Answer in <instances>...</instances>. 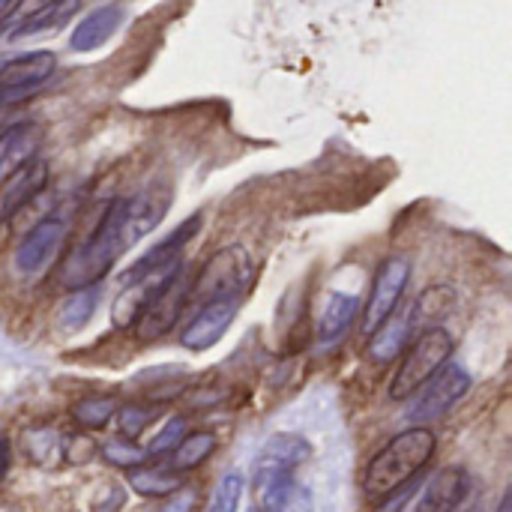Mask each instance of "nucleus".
Instances as JSON below:
<instances>
[{"label": "nucleus", "mask_w": 512, "mask_h": 512, "mask_svg": "<svg viewBox=\"0 0 512 512\" xmlns=\"http://www.w3.org/2000/svg\"><path fill=\"white\" fill-rule=\"evenodd\" d=\"M168 201L150 192L114 198L87 240L72 246L57 267V285L66 291L96 285L141 237H147L165 216Z\"/></svg>", "instance_id": "1"}, {"label": "nucleus", "mask_w": 512, "mask_h": 512, "mask_svg": "<svg viewBox=\"0 0 512 512\" xmlns=\"http://www.w3.org/2000/svg\"><path fill=\"white\" fill-rule=\"evenodd\" d=\"M435 450H438V438L426 426H414V429L396 435L366 468L363 489H366L369 501H381L390 492H396L399 486L411 483L432 462Z\"/></svg>", "instance_id": "2"}, {"label": "nucleus", "mask_w": 512, "mask_h": 512, "mask_svg": "<svg viewBox=\"0 0 512 512\" xmlns=\"http://www.w3.org/2000/svg\"><path fill=\"white\" fill-rule=\"evenodd\" d=\"M192 279H195V270L189 264H183V261L168 276H162V282L153 288L147 306L141 309L138 321L132 324L135 327V336L141 342L162 339L180 321L186 303L192 300Z\"/></svg>", "instance_id": "3"}, {"label": "nucleus", "mask_w": 512, "mask_h": 512, "mask_svg": "<svg viewBox=\"0 0 512 512\" xmlns=\"http://www.w3.org/2000/svg\"><path fill=\"white\" fill-rule=\"evenodd\" d=\"M453 336L444 327H426L417 342L408 348L393 384H390V399L405 402L414 390H420L444 363H450L453 357Z\"/></svg>", "instance_id": "4"}, {"label": "nucleus", "mask_w": 512, "mask_h": 512, "mask_svg": "<svg viewBox=\"0 0 512 512\" xmlns=\"http://www.w3.org/2000/svg\"><path fill=\"white\" fill-rule=\"evenodd\" d=\"M252 282V255L243 246H228L216 252L192 279V297L210 300H240Z\"/></svg>", "instance_id": "5"}, {"label": "nucleus", "mask_w": 512, "mask_h": 512, "mask_svg": "<svg viewBox=\"0 0 512 512\" xmlns=\"http://www.w3.org/2000/svg\"><path fill=\"white\" fill-rule=\"evenodd\" d=\"M468 390H471V375L462 366H456V363H444L420 390H414L408 396L411 399L408 420L414 426L441 420L459 399H465Z\"/></svg>", "instance_id": "6"}, {"label": "nucleus", "mask_w": 512, "mask_h": 512, "mask_svg": "<svg viewBox=\"0 0 512 512\" xmlns=\"http://www.w3.org/2000/svg\"><path fill=\"white\" fill-rule=\"evenodd\" d=\"M69 237V222L63 216H48L39 225H33L24 240L15 249V270L24 279H36L39 273H45L54 258L63 252Z\"/></svg>", "instance_id": "7"}, {"label": "nucleus", "mask_w": 512, "mask_h": 512, "mask_svg": "<svg viewBox=\"0 0 512 512\" xmlns=\"http://www.w3.org/2000/svg\"><path fill=\"white\" fill-rule=\"evenodd\" d=\"M57 69V57L51 51H27L21 57H12L0 66V105L12 108L24 99H30L36 90L48 84V78Z\"/></svg>", "instance_id": "8"}, {"label": "nucleus", "mask_w": 512, "mask_h": 512, "mask_svg": "<svg viewBox=\"0 0 512 512\" xmlns=\"http://www.w3.org/2000/svg\"><path fill=\"white\" fill-rule=\"evenodd\" d=\"M411 282V261L408 258H387L372 282L369 300L363 306V333L369 336L405 297V288Z\"/></svg>", "instance_id": "9"}, {"label": "nucleus", "mask_w": 512, "mask_h": 512, "mask_svg": "<svg viewBox=\"0 0 512 512\" xmlns=\"http://www.w3.org/2000/svg\"><path fill=\"white\" fill-rule=\"evenodd\" d=\"M201 222H204L201 213L189 216L177 231H171L165 240H159L153 249H147V252L120 276V282H123V285H135V282H144V279H150V276H159V273H168L171 267H177V264H180V252H183L186 243L198 234Z\"/></svg>", "instance_id": "10"}, {"label": "nucleus", "mask_w": 512, "mask_h": 512, "mask_svg": "<svg viewBox=\"0 0 512 512\" xmlns=\"http://www.w3.org/2000/svg\"><path fill=\"white\" fill-rule=\"evenodd\" d=\"M255 498L261 512H315L312 492L294 480V471L255 468Z\"/></svg>", "instance_id": "11"}, {"label": "nucleus", "mask_w": 512, "mask_h": 512, "mask_svg": "<svg viewBox=\"0 0 512 512\" xmlns=\"http://www.w3.org/2000/svg\"><path fill=\"white\" fill-rule=\"evenodd\" d=\"M417 333L414 324V300L411 303H399L372 333H369V360L375 363H393L396 357L405 354V348L411 345V336Z\"/></svg>", "instance_id": "12"}, {"label": "nucleus", "mask_w": 512, "mask_h": 512, "mask_svg": "<svg viewBox=\"0 0 512 512\" xmlns=\"http://www.w3.org/2000/svg\"><path fill=\"white\" fill-rule=\"evenodd\" d=\"M237 306H240V300H210V303H204L201 312L180 333V345L186 351H207V348H213L225 336V330L234 324Z\"/></svg>", "instance_id": "13"}, {"label": "nucleus", "mask_w": 512, "mask_h": 512, "mask_svg": "<svg viewBox=\"0 0 512 512\" xmlns=\"http://www.w3.org/2000/svg\"><path fill=\"white\" fill-rule=\"evenodd\" d=\"M48 171H51L48 162L36 156L0 183V222H6L9 216H15L21 207H27L30 201L42 195L51 177Z\"/></svg>", "instance_id": "14"}, {"label": "nucleus", "mask_w": 512, "mask_h": 512, "mask_svg": "<svg viewBox=\"0 0 512 512\" xmlns=\"http://www.w3.org/2000/svg\"><path fill=\"white\" fill-rule=\"evenodd\" d=\"M42 126L39 123H12L0 132V183L15 174L21 165L36 159L42 147Z\"/></svg>", "instance_id": "15"}, {"label": "nucleus", "mask_w": 512, "mask_h": 512, "mask_svg": "<svg viewBox=\"0 0 512 512\" xmlns=\"http://www.w3.org/2000/svg\"><path fill=\"white\" fill-rule=\"evenodd\" d=\"M468 474L462 468H444L438 471L429 486L423 489L420 501H417V512H453L459 510V504L468 498Z\"/></svg>", "instance_id": "16"}, {"label": "nucleus", "mask_w": 512, "mask_h": 512, "mask_svg": "<svg viewBox=\"0 0 512 512\" xmlns=\"http://www.w3.org/2000/svg\"><path fill=\"white\" fill-rule=\"evenodd\" d=\"M123 24V6H117V3H108V6H99V9H93V12H87L81 21H78V27L72 30V39H69V48L72 51H96L99 45H105L114 33H117V27Z\"/></svg>", "instance_id": "17"}, {"label": "nucleus", "mask_w": 512, "mask_h": 512, "mask_svg": "<svg viewBox=\"0 0 512 512\" xmlns=\"http://www.w3.org/2000/svg\"><path fill=\"white\" fill-rule=\"evenodd\" d=\"M357 318H360V297L333 291L324 312H321V318H318V345L321 348L339 345V339L348 336V330L354 327Z\"/></svg>", "instance_id": "18"}, {"label": "nucleus", "mask_w": 512, "mask_h": 512, "mask_svg": "<svg viewBox=\"0 0 512 512\" xmlns=\"http://www.w3.org/2000/svg\"><path fill=\"white\" fill-rule=\"evenodd\" d=\"M309 456H312V447H309L306 438H300V435H273V438L261 447L255 468L294 471V468H300Z\"/></svg>", "instance_id": "19"}, {"label": "nucleus", "mask_w": 512, "mask_h": 512, "mask_svg": "<svg viewBox=\"0 0 512 512\" xmlns=\"http://www.w3.org/2000/svg\"><path fill=\"white\" fill-rule=\"evenodd\" d=\"M216 447H219V441H216L213 432H189V435H183L180 444L168 453V456H171L168 468L177 471V474L195 471V468H201V465L216 453Z\"/></svg>", "instance_id": "20"}, {"label": "nucleus", "mask_w": 512, "mask_h": 512, "mask_svg": "<svg viewBox=\"0 0 512 512\" xmlns=\"http://www.w3.org/2000/svg\"><path fill=\"white\" fill-rule=\"evenodd\" d=\"M78 9H81V0H54V3L42 6L39 12H33L30 18H24L21 24H15V27L9 30V36L18 39V36H33V33L54 30V27L66 24Z\"/></svg>", "instance_id": "21"}, {"label": "nucleus", "mask_w": 512, "mask_h": 512, "mask_svg": "<svg viewBox=\"0 0 512 512\" xmlns=\"http://www.w3.org/2000/svg\"><path fill=\"white\" fill-rule=\"evenodd\" d=\"M129 486H132V492H138L144 498H168L171 492H177L183 486V480L171 468H132Z\"/></svg>", "instance_id": "22"}, {"label": "nucleus", "mask_w": 512, "mask_h": 512, "mask_svg": "<svg viewBox=\"0 0 512 512\" xmlns=\"http://www.w3.org/2000/svg\"><path fill=\"white\" fill-rule=\"evenodd\" d=\"M24 450H27V459L42 465V468H54L60 459H63V435L54 432V429H30L24 432Z\"/></svg>", "instance_id": "23"}, {"label": "nucleus", "mask_w": 512, "mask_h": 512, "mask_svg": "<svg viewBox=\"0 0 512 512\" xmlns=\"http://www.w3.org/2000/svg\"><path fill=\"white\" fill-rule=\"evenodd\" d=\"M117 408H120V405H117L114 396H87V399H81V402L72 405V420H75L81 429L96 432V429H105V426L114 420Z\"/></svg>", "instance_id": "24"}, {"label": "nucleus", "mask_w": 512, "mask_h": 512, "mask_svg": "<svg viewBox=\"0 0 512 512\" xmlns=\"http://www.w3.org/2000/svg\"><path fill=\"white\" fill-rule=\"evenodd\" d=\"M96 303H99V291H96V285L72 291V294L66 297V303L60 306V327H63V330H69V333H72V330H81V327L93 318Z\"/></svg>", "instance_id": "25"}, {"label": "nucleus", "mask_w": 512, "mask_h": 512, "mask_svg": "<svg viewBox=\"0 0 512 512\" xmlns=\"http://www.w3.org/2000/svg\"><path fill=\"white\" fill-rule=\"evenodd\" d=\"M453 303H456V294H453V288H447V285H435V288L423 291V294L414 300V324H417V327H426L429 321L447 315V312L453 309Z\"/></svg>", "instance_id": "26"}, {"label": "nucleus", "mask_w": 512, "mask_h": 512, "mask_svg": "<svg viewBox=\"0 0 512 512\" xmlns=\"http://www.w3.org/2000/svg\"><path fill=\"white\" fill-rule=\"evenodd\" d=\"M102 459L111 462L114 468L132 471V468H141V465L147 462V453H144L141 447H135L129 438H114V441H108V444L102 447Z\"/></svg>", "instance_id": "27"}, {"label": "nucleus", "mask_w": 512, "mask_h": 512, "mask_svg": "<svg viewBox=\"0 0 512 512\" xmlns=\"http://www.w3.org/2000/svg\"><path fill=\"white\" fill-rule=\"evenodd\" d=\"M117 426H120V435L135 441L153 420H156V408L150 405H126V408H117Z\"/></svg>", "instance_id": "28"}, {"label": "nucleus", "mask_w": 512, "mask_h": 512, "mask_svg": "<svg viewBox=\"0 0 512 512\" xmlns=\"http://www.w3.org/2000/svg\"><path fill=\"white\" fill-rule=\"evenodd\" d=\"M240 498H243V477L240 474H228V477H222V483H219V489H216L207 512H237Z\"/></svg>", "instance_id": "29"}, {"label": "nucleus", "mask_w": 512, "mask_h": 512, "mask_svg": "<svg viewBox=\"0 0 512 512\" xmlns=\"http://www.w3.org/2000/svg\"><path fill=\"white\" fill-rule=\"evenodd\" d=\"M183 435H186V420H183V417H171V420L162 426V432L150 441L147 456H165V453H171V450L180 444Z\"/></svg>", "instance_id": "30"}, {"label": "nucleus", "mask_w": 512, "mask_h": 512, "mask_svg": "<svg viewBox=\"0 0 512 512\" xmlns=\"http://www.w3.org/2000/svg\"><path fill=\"white\" fill-rule=\"evenodd\" d=\"M96 456V441L90 435H66L63 438V459L69 465H87Z\"/></svg>", "instance_id": "31"}, {"label": "nucleus", "mask_w": 512, "mask_h": 512, "mask_svg": "<svg viewBox=\"0 0 512 512\" xmlns=\"http://www.w3.org/2000/svg\"><path fill=\"white\" fill-rule=\"evenodd\" d=\"M198 501H201V492H198V489H192V486H180L177 492H171V495H168V501H165V504H162L156 512H195Z\"/></svg>", "instance_id": "32"}, {"label": "nucleus", "mask_w": 512, "mask_h": 512, "mask_svg": "<svg viewBox=\"0 0 512 512\" xmlns=\"http://www.w3.org/2000/svg\"><path fill=\"white\" fill-rule=\"evenodd\" d=\"M123 504H126V489L117 486V483H108L99 492V498L93 501V512H120Z\"/></svg>", "instance_id": "33"}, {"label": "nucleus", "mask_w": 512, "mask_h": 512, "mask_svg": "<svg viewBox=\"0 0 512 512\" xmlns=\"http://www.w3.org/2000/svg\"><path fill=\"white\" fill-rule=\"evenodd\" d=\"M414 492H417V486H414V483H405V486H399L396 492H390L387 498H381L384 504L378 507V512H402L405 510V504L414 498Z\"/></svg>", "instance_id": "34"}, {"label": "nucleus", "mask_w": 512, "mask_h": 512, "mask_svg": "<svg viewBox=\"0 0 512 512\" xmlns=\"http://www.w3.org/2000/svg\"><path fill=\"white\" fill-rule=\"evenodd\" d=\"M9 465H12V444H9V438H0V483L9 474Z\"/></svg>", "instance_id": "35"}, {"label": "nucleus", "mask_w": 512, "mask_h": 512, "mask_svg": "<svg viewBox=\"0 0 512 512\" xmlns=\"http://www.w3.org/2000/svg\"><path fill=\"white\" fill-rule=\"evenodd\" d=\"M498 512H512V492H504V498H501V507Z\"/></svg>", "instance_id": "36"}, {"label": "nucleus", "mask_w": 512, "mask_h": 512, "mask_svg": "<svg viewBox=\"0 0 512 512\" xmlns=\"http://www.w3.org/2000/svg\"><path fill=\"white\" fill-rule=\"evenodd\" d=\"M255 512H261V510H255Z\"/></svg>", "instance_id": "37"}]
</instances>
